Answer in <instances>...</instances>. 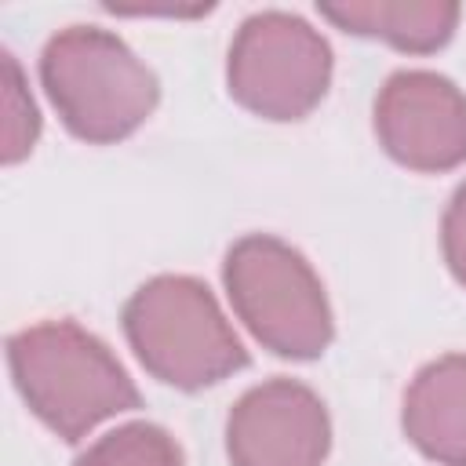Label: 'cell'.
I'll return each mask as SVG.
<instances>
[{"label":"cell","mask_w":466,"mask_h":466,"mask_svg":"<svg viewBox=\"0 0 466 466\" xmlns=\"http://www.w3.org/2000/svg\"><path fill=\"white\" fill-rule=\"evenodd\" d=\"M335 73L331 44L302 15L266 7L248 15L226 51V91L251 116L291 124L309 116Z\"/></svg>","instance_id":"cell-5"},{"label":"cell","mask_w":466,"mask_h":466,"mask_svg":"<svg viewBox=\"0 0 466 466\" xmlns=\"http://www.w3.org/2000/svg\"><path fill=\"white\" fill-rule=\"evenodd\" d=\"M371 127L382 153L419 175L466 164V91L433 69H397L382 80Z\"/></svg>","instance_id":"cell-6"},{"label":"cell","mask_w":466,"mask_h":466,"mask_svg":"<svg viewBox=\"0 0 466 466\" xmlns=\"http://www.w3.org/2000/svg\"><path fill=\"white\" fill-rule=\"evenodd\" d=\"M73 466H186V455L164 426L135 419L87 444Z\"/></svg>","instance_id":"cell-10"},{"label":"cell","mask_w":466,"mask_h":466,"mask_svg":"<svg viewBox=\"0 0 466 466\" xmlns=\"http://www.w3.org/2000/svg\"><path fill=\"white\" fill-rule=\"evenodd\" d=\"M40 84L62 127L87 146L131 138L160 102L157 73L102 25H66L40 51Z\"/></svg>","instance_id":"cell-2"},{"label":"cell","mask_w":466,"mask_h":466,"mask_svg":"<svg viewBox=\"0 0 466 466\" xmlns=\"http://www.w3.org/2000/svg\"><path fill=\"white\" fill-rule=\"evenodd\" d=\"M441 255L448 273L466 288V182H459L441 215Z\"/></svg>","instance_id":"cell-12"},{"label":"cell","mask_w":466,"mask_h":466,"mask_svg":"<svg viewBox=\"0 0 466 466\" xmlns=\"http://www.w3.org/2000/svg\"><path fill=\"white\" fill-rule=\"evenodd\" d=\"M120 328L138 364L164 386L197 393L248 368V350L215 291L189 273H157L131 291Z\"/></svg>","instance_id":"cell-3"},{"label":"cell","mask_w":466,"mask_h":466,"mask_svg":"<svg viewBox=\"0 0 466 466\" xmlns=\"http://www.w3.org/2000/svg\"><path fill=\"white\" fill-rule=\"evenodd\" d=\"M400 430L437 466H466V353H444L415 371L400 404Z\"/></svg>","instance_id":"cell-8"},{"label":"cell","mask_w":466,"mask_h":466,"mask_svg":"<svg viewBox=\"0 0 466 466\" xmlns=\"http://www.w3.org/2000/svg\"><path fill=\"white\" fill-rule=\"evenodd\" d=\"M328 451L331 415L299 379H266L244 390L226 415L229 466H324Z\"/></svg>","instance_id":"cell-7"},{"label":"cell","mask_w":466,"mask_h":466,"mask_svg":"<svg viewBox=\"0 0 466 466\" xmlns=\"http://www.w3.org/2000/svg\"><path fill=\"white\" fill-rule=\"evenodd\" d=\"M320 18L335 29L382 40L404 55H433L441 51L462 18L455 0H339L317 4Z\"/></svg>","instance_id":"cell-9"},{"label":"cell","mask_w":466,"mask_h":466,"mask_svg":"<svg viewBox=\"0 0 466 466\" xmlns=\"http://www.w3.org/2000/svg\"><path fill=\"white\" fill-rule=\"evenodd\" d=\"M0 87H4V146L0 157L7 167L25 160L40 138V113L25 87V73L11 51L0 55Z\"/></svg>","instance_id":"cell-11"},{"label":"cell","mask_w":466,"mask_h":466,"mask_svg":"<svg viewBox=\"0 0 466 466\" xmlns=\"http://www.w3.org/2000/svg\"><path fill=\"white\" fill-rule=\"evenodd\" d=\"M7 368L25 408L76 444L106 419L142 408V393L116 353L76 320H40L7 339Z\"/></svg>","instance_id":"cell-1"},{"label":"cell","mask_w":466,"mask_h":466,"mask_svg":"<svg viewBox=\"0 0 466 466\" xmlns=\"http://www.w3.org/2000/svg\"><path fill=\"white\" fill-rule=\"evenodd\" d=\"M222 288L251 339L284 360H317L335 339V317L317 269L273 233H244L226 248Z\"/></svg>","instance_id":"cell-4"}]
</instances>
